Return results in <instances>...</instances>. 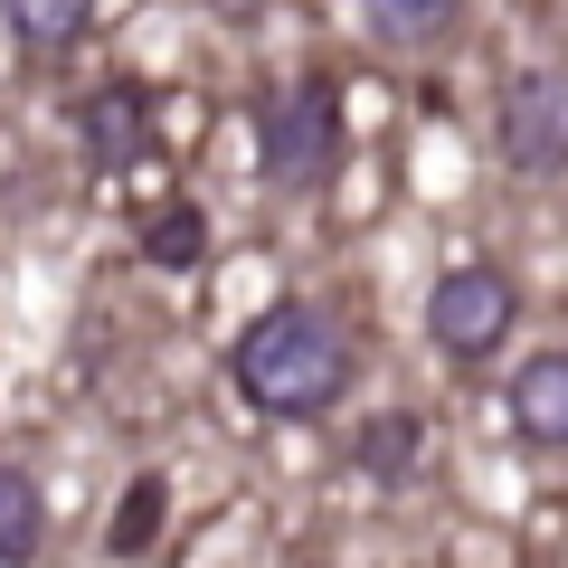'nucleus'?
Here are the masks:
<instances>
[{
	"label": "nucleus",
	"instance_id": "1",
	"mask_svg": "<svg viewBox=\"0 0 568 568\" xmlns=\"http://www.w3.org/2000/svg\"><path fill=\"white\" fill-rule=\"evenodd\" d=\"M351 369H361V351H351L342 313H323V304L256 313L237 332V351H227V379H237V398L256 417H323L351 388Z\"/></svg>",
	"mask_w": 568,
	"mask_h": 568
},
{
	"label": "nucleus",
	"instance_id": "2",
	"mask_svg": "<svg viewBox=\"0 0 568 568\" xmlns=\"http://www.w3.org/2000/svg\"><path fill=\"white\" fill-rule=\"evenodd\" d=\"M342 85L332 77H284L256 95V171L265 190H284V200H304V190L332 181V162H342Z\"/></svg>",
	"mask_w": 568,
	"mask_h": 568
},
{
	"label": "nucleus",
	"instance_id": "3",
	"mask_svg": "<svg viewBox=\"0 0 568 568\" xmlns=\"http://www.w3.org/2000/svg\"><path fill=\"white\" fill-rule=\"evenodd\" d=\"M493 142L521 181H568V67H521L503 77L493 104Z\"/></svg>",
	"mask_w": 568,
	"mask_h": 568
},
{
	"label": "nucleus",
	"instance_id": "4",
	"mask_svg": "<svg viewBox=\"0 0 568 568\" xmlns=\"http://www.w3.org/2000/svg\"><path fill=\"white\" fill-rule=\"evenodd\" d=\"M511 323H521V294H511L503 265H446L426 294V332L446 361H493L511 342Z\"/></svg>",
	"mask_w": 568,
	"mask_h": 568
},
{
	"label": "nucleus",
	"instance_id": "5",
	"mask_svg": "<svg viewBox=\"0 0 568 568\" xmlns=\"http://www.w3.org/2000/svg\"><path fill=\"white\" fill-rule=\"evenodd\" d=\"M77 142L95 171H133L142 152H152V95L142 85H95V95L77 104Z\"/></svg>",
	"mask_w": 568,
	"mask_h": 568
},
{
	"label": "nucleus",
	"instance_id": "6",
	"mask_svg": "<svg viewBox=\"0 0 568 568\" xmlns=\"http://www.w3.org/2000/svg\"><path fill=\"white\" fill-rule=\"evenodd\" d=\"M511 426L530 446H568V351H540L511 369Z\"/></svg>",
	"mask_w": 568,
	"mask_h": 568
},
{
	"label": "nucleus",
	"instance_id": "7",
	"mask_svg": "<svg viewBox=\"0 0 568 568\" xmlns=\"http://www.w3.org/2000/svg\"><path fill=\"white\" fill-rule=\"evenodd\" d=\"M369 29H379L388 48H407V58H436V48L465 39V0H361Z\"/></svg>",
	"mask_w": 568,
	"mask_h": 568
},
{
	"label": "nucleus",
	"instance_id": "8",
	"mask_svg": "<svg viewBox=\"0 0 568 568\" xmlns=\"http://www.w3.org/2000/svg\"><path fill=\"white\" fill-rule=\"evenodd\" d=\"M426 455V426L407 417V407H379V417H361V436H351V465L369 474V484H407Z\"/></svg>",
	"mask_w": 568,
	"mask_h": 568
},
{
	"label": "nucleus",
	"instance_id": "9",
	"mask_svg": "<svg viewBox=\"0 0 568 568\" xmlns=\"http://www.w3.org/2000/svg\"><path fill=\"white\" fill-rule=\"evenodd\" d=\"M39 540H48V493H39V474H29V465H0V568L39 559Z\"/></svg>",
	"mask_w": 568,
	"mask_h": 568
},
{
	"label": "nucleus",
	"instance_id": "10",
	"mask_svg": "<svg viewBox=\"0 0 568 568\" xmlns=\"http://www.w3.org/2000/svg\"><path fill=\"white\" fill-rule=\"evenodd\" d=\"M209 256V209L200 200H171L142 219V265H162V275H190Z\"/></svg>",
	"mask_w": 568,
	"mask_h": 568
},
{
	"label": "nucleus",
	"instance_id": "11",
	"mask_svg": "<svg viewBox=\"0 0 568 568\" xmlns=\"http://www.w3.org/2000/svg\"><path fill=\"white\" fill-rule=\"evenodd\" d=\"M0 20L20 29V48H77L85 29H95V0H0Z\"/></svg>",
	"mask_w": 568,
	"mask_h": 568
},
{
	"label": "nucleus",
	"instance_id": "12",
	"mask_svg": "<svg viewBox=\"0 0 568 568\" xmlns=\"http://www.w3.org/2000/svg\"><path fill=\"white\" fill-rule=\"evenodd\" d=\"M152 521H162V484L142 474V484H133V503H123V521H114V549H123V559H133V549L152 540Z\"/></svg>",
	"mask_w": 568,
	"mask_h": 568
}]
</instances>
